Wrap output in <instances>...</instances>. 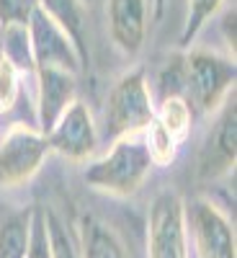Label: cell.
Here are the masks:
<instances>
[{
    "instance_id": "cell-5",
    "label": "cell",
    "mask_w": 237,
    "mask_h": 258,
    "mask_svg": "<svg viewBox=\"0 0 237 258\" xmlns=\"http://www.w3.org/2000/svg\"><path fill=\"white\" fill-rule=\"evenodd\" d=\"M147 258H188V232L183 199L176 191H160L147 214Z\"/></svg>"
},
{
    "instance_id": "cell-6",
    "label": "cell",
    "mask_w": 237,
    "mask_h": 258,
    "mask_svg": "<svg viewBox=\"0 0 237 258\" xmlns=\"http://www.w3.org/2000/svg\"><path fill=\"white\" fill-rule=\"evenodd\" d=\"M186 232H191L196 258H237L234 227L227 214L209 199L183 202Z\"/></svg>"
},
{
    "instance_id": "cell-1",
    "label": "cell",
    "mask_w": 237,
    "mask_h": 258,
    "mask_svg": "<svg viewBox=\"0 0 237 258\" xmlns=\"http://www.w3.org/2000/svg\"><path fill=\"white\" fill-rule=\"evenodd\" d=\"M152 168L155 165L149 160L144 137L129 135V137H116L109 147V153L88 163L83 181L93 191L106 194V197L129 199L142 188Z\"/></svg>"
},
{
    "instance_id": "cell-12",
    "label": "cell",
    "mask_w": 237,
    "mask_h": 258,
    "mask_svg": "<svg viewBox=\"0 0 237 258\" xmlns=\"http://www.w3.org/2000/svg\"><path fill=\"white\" fill-rule=\"evenodd\" d=\"M39 8L70 36L83 64H88V21L83 0H39Z\"/></svg>"
},
{
    "instance_id": "cell-11",
    "label": "cell",
    "mask_w": 237,
    "mask_h": 258,
    "mask_svg": "<svg viewBox=\"0 0 237 258\" xmlns=\"http://www.w3.org/2000/svg\"><path fill=\"white\" fill-rule=\"evenodd\" d=\"M36 119L39 129L49 132L54 121L62 116L72 101H77V83L75 75L64 70H52V68H36Z\"/></svg>"
},
{
    "instance_id": "cell-17",
    "label": "cell",
    "mask_w": 237,
    "mask_h": 258,
    "mask_svg": "<svg viewBox=\"0 0 237 258\" xmlns=\"http://www.w3.org/2000/svg\"><path fill=\"white\" fill-rule=\"evenodd\" d=\"M224 0H186V21L178 36V47L181 49H191L196 36L201 34V29L209 24V18L219 11V6Z\"/></svg>"
},
{
    "instance_id": "cell-2",
    "label": "cell",
    "mask_w": 237,
    "mask_h": 258,
    "mask_svg": "<svg viewBox=\"0 0 237 258\" xmlns=\"http://www.w3.org/2000/svg\"><path fill=\"white\" fill-rule=\"evenodd\" d=\"M234 57H222L211 49H188L183 57V91L199 111L214 114L234 93Z\"/></svg>"
},
{
    "instance_id": "cell-18",
    "label": "cell",
    "mask_w": 237,
    "mask_h": 258,
    "mask_svg": "<svg viewBox=\"0 0 237 258\" xmlns=\"http://www.w3.org/2000/svg\"><path fill=\"white\" fill-rule=\"evenodd\" d=\"M44 225H47V238H49V255L52 258H80L77 243L64 227V222L57 217V212L44 209Z\"/></svg>"
},
{
    "instance_id": "cell-21",
    "label": "cell",
    "mask_w": 237,
    "mask_h": 258,
    "mask_svg": "<svg viewBox=\"0 0 237 258\" xmlns=\"http://www.w3.org/2000/svg\"><path fill=\"white\" fill-rule=\"evenodd\" d=\"M39 0H0V26L3 24H29Z\"/></svg>"
},
{
    "instance_id": "cell-22",
    "label": "cell",
    "mask_w": 237,
    "mask_h": 258,
    "mask_svg": "<svg viewBox=\"0 0 237 258\" xmlns=\"http://www.w3.org/2000/svg\"><path fill=\"white\" fill-rule=\"evenodd\" d=\"M222 31H224V39H227V49H229L232 57H234V11H227V13H224Z\"/></svg>"
},
{
    "instance_id": "cell-15",
    "label": "cell",
    "mask_w": 237,
    "mask_h": 258,
    "mask_svg": "<svg viewBox=\"0 0 237 258\" xmlns=\"http://www.w3.org/2000/svg\"><path fill=\"white\" fill-rule=\"evenodd\" d=\"M155 121L183 147L191 135V124H193V111H191L188 98L183 93L160 98L157 109H155Z\"/></svg>"
},
{
    "instance_id": "cell-9",
    "label": "cell",
    "mask_w": 237,
    "mask_h": 258,
    "mask_svg": "<svg viewBox=\"0 0 237 258\" xmlns=\"http://www.w3.org/2000/svg\"><path fill=\"white\" fill-rule=\"evenodd\" d=\"M47 142H49V150L57 153L59 158H67L75 163L88 160L98 147V129H96L91 109L80 98L72 101L47 132Z\"/></svg>"
},
{
    "instance_id": "cell-8",
    "label": "cell",
    "mask_w": 237,
    "mask_h": 258,
    "mask_svg": "<svg viewBox=\"0 0 237 258\" xmlns=\"http://www.w3.org/2000/svg\"><path fill=\"white\" fill-rule=\"evenodd\" d=\"M163 11V0H106V21L116 49L134 57L147 41L149 26Z\"/></svg>"
},
{
    "instance_id": "cell-3",
    "label": "cell",
    "mask_w": 237,
    "mask_h": 258,
    "mask_svg": "<svg viewBox=\"0 0 237 258\" xmlns=\"http://www.w3.org/2000/svg\"><path fill=\"white\" fill-rule=\"evenodd\" d=\"M157 103L152 98V91L147 85L144 68H134L124 73L114 88L109 91L106 101V129L109 137H129V135H144L147 126L155 119Z\"/></svg>"
},
{
    "instance_id": "cell-20",
    "label": "cell",
    "mask_w": 237,
    "mask_h": 258,
    "mask_svg": "<svg viewBox=\"0 0 237 258\" xmlns=\"http://www.w3.org/2000/svg\"><path fill=\"white\" fill-rule=\"evenodd\" d=\"M26 258H52L49 255L47 225H44V209H39V207L31 209V245H29Z\"/></svg>"
},
{
    "instance_id": "cell-7",
    "label": "cell",
    "mask_w": 237,
    "mask_h": 258,
    "mask_svg": "<svg viewBox=\"0 0 237 258\" xmlns=\"http://www.w3.org/2000/svg\"><path fill=\"white\" fill-rule=\"evenodd\" d=\"M214 124L201 145L199 153V178L201 181H217L234 170L237 160V103L234 93L227 96V101L214 111Z\"/></svg>"
},
{
    "instance_id": "cell-19",
    "label": "cell",
    "mask_w": 237,
    "mask_h": 258,
    "mask_svg": "<svg viewBox=\"0 0 237 258\" xmlns=\"http://www.w3.org/2000/svg\"><path fill=\"white\" fill-rule=\"evenodd\" d=\"M21 96V73L0 54V114H8Z\"/></svg>"
},
{
    "instance_id": "cell-10",
    "label": "cell",
    "mask_w": 237,
    "mask_h": 258,
    "mask_svg": "<svg viewBox=\"0 0 237 258\" xmlns=\"http://www.w3.org/2000/svg\"><path fill=\"white\" fill-rule=\"evenodd\" d=\"M29 34H31V49H34V64L36 68H52V70H64L70 75H77L85 64L70 41L54 21L41 11L39 6L34 8L29 18Z\"/></svg>"
},
{
    "instance_id": "cell-14",
    "label": "cell",
    "mask_w": 237,
    "mask_h": 258,
    "mask_svg": "<svg viewBox=\"0 0 237 258\" xmlns=\"http://www.w3.org/2000/svg\"><path fill=\"white\" fill-rule=\"evenodd\" d=\"M0 54H3L21 75H34V49H31V34L29 24H3L0 26Z\"/></svg>"
},
{
    "instance_id": "cell-16",
    "label": "cell",
    "mask_w": 237,
    "mask_h": 258,
    "mask_svg": "<svg viewBox=\"0 0 237 258\" xmlns=\"http://www.w3.org/2000/svg\"><path fill=\"white\" fill-rule=\"evenodd\" d=\"M31 245V209L13 212L0 222V258H26Z\"/></svg>"
},
{
    "instance_id": "cell-4",
    "label": "cell",
    "mask_w": 237,
    "mask_h": 258,
    "mask_svg": "<svg viewBox=\"0 0 237 258\" xmlns=\"http://www.w3.org/2000/svg\"><path fill=\"white\" fill-rule=\"evenodd\" d=\"M52 155L41 129L13 124L0 140V188H18L29 183Z\"/></svg>"
},
{
    "instance_id": "cell-13",
    "label": "cell",
    "mask_w": 237,
    "mask_h": 258,
    "mask_svg": "<svg viewBox=\"0 0 237 258\" xmlns=\"http://www.w3.org/2000/svg\"><path fill=\"white\" fill-rule=\"evenodd\" d=\"M77 238H80V258H126V250L121 240L116 238V232L101 222L93 214H83L80 227H77Z\"/></svg>"
}]
</instances>
